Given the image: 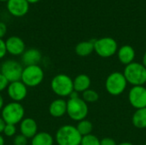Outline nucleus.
<instances>
[{"label":"nucleus","mask_w":146,"mask_h":145,"mask_svg":"<svg viewBox=\"0 0 146 145\" xmlns=\"http://www.w3.org/2000/svg\"><path fill=\"white\" fill-rule=\"evenodd\" d=\"M21 134L25 136L27 139L33 138L38 133L37 122L32 118H24L20 124Z\"/></svg>","instance_id":"4468645a"},{"label":"nucleus","mask_w":146,"mask_h":145,"mask_svg":"<svg viewBox=\"0 0 146 145\" xmlns=\"http://www.w3.org/2000/svg\"><path fill=\"white\" fill-rule=\"evenodd\" d=\"M67 114L73 121H80L85 120L88 115L87 103L79 97L69 98L67 102Z\"/></svg>","instance_id":"39448f33"},{"label":"nucleus","mask_w":146,"mask_h":145,"mask_svg":"<svg viewBox=\"0 0 146 145\" xmlns=\"http://www.w3.org/2000/svg\"><path fill=\"white\" fill-rule=\"evenodd\" d=\"M25 109L20 103L11 102L3 106L1 117L6 124L16 125L21 122L24 119Z\"/></svg>","instance_id":"7ed1b4c3"},{"label":"nucleus","mask_w":146,"mask_h":145,"mask_svg":"<svg viewBox=\"0 0 146 145\" xmlns=\"http://www.w3.org/2000/svg\"><path fill=\"white\" fill-rule=\"evenodd\" d=\"M50 87L56 95L59 97H68L74 91V82L68 75L59 73L52 79Z\"/></svg>","instance_id":"20e7f679"},{"label":"nucleus","mask_w":146,"mask_h":145,"mask_svg":"<svg viewBox=\"0 0 146 145\" xmlns=\"http://www.w3.org/2000/svg\"><path fill=\"white\" fill-rule=\"evenodd\" d=\"M3 103H4L3 98L2 95L0 94V110H1V111H2V109H3Z\"/></svg>","instance_id":"2f4dec72"},{"label":"nucleus","mask_w":146,"mask_h":145,"mask_svg":"<svg viewBox=\"0 0 146 145\" xmlns=\"http://www.w3.org/2000/svg\"><path fill=\"white\" fill-rule=\"evenodd\" d=\"M0 145H4V138L1 134H0Z\"/></svg>","instance_id":"72a5a7b5"},{"label":"nucleus","mask_w":146,"mask_h":145,"mask_svg":"<svg viewBox=\"0 0 146 145\" xmlns=\"http://www.w3.org/2000/svg\"><path fill=\"white\" fill-rule=\"evenodd\" d=\"M8 96L13 102L20 103L27 97V86L25 85L21 80L9 84L7 88Z\"/></svg>","instance_id":"9b49d317"},{"label":"nucleus","mask_w":146,"mask_h":145,"mask_svg":"<svg viewBox=\"0 0 146 145\" xmlns=\"http://www.w3.org/2000/svg\"><path fill=\"white\" fill-rule=\"evenodd\" d=\"M98 98H99L98 93L92 89H88L82 93V99L86 103H95L98 100Z\"/></svg>","instance_id":"5701e85b"},{"label":"nucleus","mask_w":146,"mask_h":145,"mask_svg":"<svg viewBox=\"0 0 146 145\" xmlns=\"http://www.w3.org/2000/svg\"><path fill=\"white\" fill-rule=\"evenodd\" d=\"M7 32V26L4 22L0 21V38H3Z\"/></svg>","instance_id":"c756f323"},{"label":"nucleus","mask_w":146,"mask_h":145,"mask_svg":"<svg viewBox=\"0 0 146 145\" xmlns=\"http://www.w3.org/2000/svg\"><path fill=\"white\" fill-rule=\"evenodd\" d=\"M44 77V73L40 66H26L23 68L21 81L27 87H36L42 83Z\"/></svg>","instance_id":"423d86ee"},{"label":"nucleus","mask_w":146,"mask_h":145,"mask_svg":"<svg viewBox=\"0 0 146 145\" xmlns=\"http://www.w3.org/2000/svg\"><path fill=\"white\" fill-rule=\"evenodd\" d=\"M123 74L127 83L133 86L144 85L146 83V68L141 63L133 62L127 65Z\"/></svg>","instance_id":"f03ea898"},{"label":"nucleus","mask_w":146,"mask_h":145,"mask_svg":"<svg viewBox=\"0 0 146 145\" xmlns=\"http://www.w3.org/2000/svg\"><path fill=\"white\" fill-rule=\"evenodd\" d=\"M49 112L51 116L60 118L67 113V102L64 99L58 98L51 102L49 107Z\"/></svg>","instance_id":"dca6fc26"},{"label":"nucleus","mask_w":146,"mask_h":145,"mask_svg":"<svg viewBox=\"0 0 146 145\" xmlns=\"http://www.w3.org/2000/svg\"><path fill=\"white\" fill-rule=\"evenodd\" d=\"M130 104L136 109L146 108V88L144 85L133 86L128 93Z\"/></svg>","instance_id":"9d476101"},{"label":"nucleus","mask_w":146,"mask_h":145,"mask_svg":"<svg viewBox=\"0 0 146 145\" xmlns=\"http://www.w3.org/2000/svg\"><path fill=\"white\" fill-rule=\"evenodd\" d=\"M9 82L8 81V79L0 73V92L3 91L6 88H8Z\"/></svg>","instance_id":"bb28decb"},{"label":"nucleus","mask_w":146,"mask_h":145,"mask_svg":"<svg viewBox=\"0 0 146 145\" xmlns=\"http://www.w3.org/2000/svg\"><path fill=\"white\" fill-rule=\"evenodd\" d=\"M42 59L41 52L35 48H30L24 51L21 55V61L26 66L38 65L39 62Z\"/></svg>","instance_id":"2eb2a0df"},{"label":"nucleus","mask_w":146,"mask_h":145,"mask_svg":"<svg viewBox=\"0 0 146 145\" xmlns=\"http://www.w3.org/2000/svg\"><path fill=\"white\" fill-rule=\"evenodd\" d=\"M5 125H6V123L4 122V121L3 120V118L0 117V134L3 133V129H4V127H5Z\"/></svg>","instance_id":"7c9ffc66"},{"label":"nucleus","mask_w":146,"mask_h":145,"mask_svg":"<svg viewBox=\"0 0 146 145\" xmlns=\"http://www.w3.org/2000/svg\"><path fill=\"white\" fill-rule=\"evenodd\" d=\"M100 145H117L115 141L110 138H104L100 140Z\"/></svg>","instance_id":"c85d7f7f"},{"label":"nucleus","mask_w":146,"mask_h":145,"mask_svg":"<svg viewBox=\"0 0 146 145\" xmlns=\"http://www.w3.org/2000/svg\"><path fill=\"white\" fill-rule=\"evenodd\" d=\"M142 64L146 68V52L144 54V56H143V63Z\"/></svg>","instance_id":"473e14b6"},{"label":"nucleus","mask_w":146,"mask_h":145,"mask_svg":"<svg viewBox=\"0 0 146 145\" xmlns=\"http://www.w3.org/2000/svg\"><path fill=\"white\" fill-rule=\"evenodd\" d=\"M7 50H6V44L5 41L3 40V38H0V59L3 58L6 56Z\"/></svg>","instance_id":"cd10ccee"},{"label":"nucleus","mask_w":146,"mask_h":145,"mask_svg":"<svg viewBox=\"0 0 146 145\" xmlns=\"http://www.w3.org/2000/svg\"><path fill=\"white\" fill-rule=\"evenodd\" d=\"M133 124L139 129L146 128V108L137 109L132 118Z\"/></svg>","instance_id":"412c9836"},{"label":"nucleus","mask_w":146,"mask_h":145,"mask_svg":"<svg viewBox=\"0 0 146 145\" xmlns=\"http://www.w3.org/2000/svg\"><path fill=\"white\" fill-rule=\"evenodd\" d=\"M117 145H133L132 143H129V142H123V143H121Z\"/></svg>","instance_id":"f704fd0d"},{"label":"nucleus","mask_w":146,"mask_h":145,"mask_svg":"<svg viewBox=\"0 0 146 145\" xmlns=\"http://www.w3.org/2000/svg\"><path fill=\"white\" fill-rule=\"evenodd\" d=\"M127 85V81L123 73L114 72L110 73L105 81V88L112 96H119L124 92Z\"/></svg>","instance_id":"0eeeda50"},{"label":"nucleus","mask_w":146,"mask_h":145,"mask_svg":"<svg viewBox=\"0 0 146 145\" xmlns=\"http://www.w3.org/2000/svg\"><path fill=\"white\" fill-rule=\"evenodd\" d=\"M29 3H38L39 0H27Z\"/></svg>","instance_id":"c9c22d12"},{"label":"nucleus","mask_w":146,"mask_h":145,"mask_svg":"<svg viewBox=\"0 0 146 145\" xmlns=\"http://www.w3.org/2000/svg\"><path fill=\"white\" fill-rule=\"evenodd\" d=\"M1 2H8L9 0H0Z\"/></svg>","instance_id":"e433bc0d"},{"label":"nucleus","mask_w":146,"mask_h":145,"mask_svg":"<svg viewBox=\"0 0 146 145\" xmlns=\"http://www.w3.org/2000/svg\"><path fill=\"white\" fill-rule=\"evenodd\" d=\"M117 50V43L112 38L105 37L99 39H95L94 41V50L101 57H110L116 53Z\"/></svg>","instance_id":"6e6552de"},{"label":"nucleus","mask_w":146,"mask_h":145,"mask_svg":"<svg viewBox=\"0 0 146 145\" xmlns=\"http://www.w3.org/2000/svg\"><path fill=\"white\" fill-rule=\"evenodd\" d=\"M7 52L13 56H20L26 50V45L24 41L17 36H12L7 38L5 41Z\"/></svg>","instance_id":"ddd939ff"},{"label":"nucleus","mask_w":146,"mask_h":145,"mask_svg":"<svg viewBox=\"0 0 146 145\" xmlns=\"http://www.w3.org/2000/svg\"><path fill=\"white\" fill-rule=\"evenodd\" d=\"M78 132H80V134L84 137L89 134H92V124L90 121L88 120H82L78 122L77 126H76Z\"/></svg>","instance_id":"4be33fe9"},{"label":"nucleus","mask_w":146,"mask_h":145,"mask_svg":"<svg viewBox=\"0 0 146 145\" xmlns=\"http://www.w3.org/2000/svg\"><path fill=\"white\" fill-rule=\"evenodd\" d=\"M144 145H146V144H144Z\"/></svg>","instance_id":"4c0bfd02"},{"label":"nucleus","mask_w":146,"mask_h":145,"mask_svg":"<svg viewBox=\"0 0 146 145\" xmlns=\"http://www.w3.org/2000/svg\"><path fill=\"white\" fill-rule=\"evenodd\" d=\"M53 137L45 132H38L31 141V145H53Z\"/></svg>","instance_id":"aec40b11"},{"label":"nucleus","mask_w":146,"mask_h":145,"mask_svg":"<svg viewBox=\"0 0 146 145\" xmlns=\"http://www.w3.org/2000/svg\"><path fill=\"white\" fill-rule=\"evenodd\" d=\"M82 136L76 126L65 125L61 126L56 133V141L58 145H80Z\"/></svg>","instance_id":"f257e3e1"},{"label":"nucleus","mask_w":146,"mask_h":145,"mask_svg":"<svg viewBox=\"0 0 146 145\" xmlns=\"http://www.w3.org/2000/svg\"><path fill=\"white\" fill-rule=\"evenodd\" d=\"M8 11L14 16L25 15L29 9V3L27 0H9L7 2Z\"/></svg>","instance_id":"f8f14e48"},{"label":"nucleus","mask_w":146,"mask_h":145,"mask_svg":"<svg viewBox=\"0 0 146 145\" xmlns=\"http://www.w3.org/2000/svg\"><path fill=\"white\" fill-rule=\"evenodd\" d=\"M80 145H100V140L95 135L89 134L82 137Z\"/></svg>","instance_id":"b1692460"},{"label":"nucleus","mask_w":146,"mask_h":145,"mask_svg":"<svg viewBox=\"0 0 146 145\" xmlns=\"http://www.w3.org/2000/svg\"><path fill=\"white\" fill-rule=\"evenodd\" d=\"M118 59L119 61L124 64V65H128L132 62H133V60L135 58V50L131 45H123L121 46L118 52Z\"/></svg>","instance_id":"f3484780"},{"label":"nucleus","mask_w":146,"mask_h":145,"mask_svg":"<svg viewBox=\"0 0 146 145\" xmlns=\"http://www.w3.org/2000/svg\"><path fill=\"white\" fill-rule=\"evenodd\" d=\"M74 82V91L76 92H84L85 91L90 89L91 79L86 74H79L73 80Z\"/></svg>","instance_id":"a211bd4d"},{"label":"nucleus","mask_w":146,"mask_h":145,"mask_svg":"<svg viewBox=\"0 0 146 145\" xmlns=\"http://www.w3.org/2000/svg\"><path fill=\"white\" fill-rule=\"evenodd\" d=\"M13 144L14 145H27V138L25 136H23L22 134L16 135L14 138Z\"/></svg>","instance_id":"a878e982"},{"label":"nucleus","mask_w":146,"mask_h":145,"mask_svg":"<svg viewBox=\"0 0 146 145\" xmlns=\"http://www.w3.org/2000/svg\"><path fill=\"white\" fill-rule=\"evenodd\" d=\"M23 68L20 62L15 60H7L1 65V73L8 79L9 83L21 80Z\"/></svg>","instance_id":"1a4fd4ad"},{"label":"nucleus","mask_w":146,"mask_h":145,"mask_svg":"<svg viewBox=\"0 0 146 145\" xmlns=\"http://www.w3.org/2000/svg\"><path fill=\"white\" fill-rule=\"evenodd\" d=\"M94 41L95 40H90L79 43L75 46V53L81 57L88 56L94 50Z\"/></svg>","instance_id":"6ab92c4d"},{"label":"nucleus","mask_w":146,"mask_h":145,"mask_svg":"<svg viewBox=\"0 0 146 145\" xmlns=\"http://www.w3.org/2000/svg\"><path fill=\"white\" fill-rule=\"evenodd\" d=\"M3 133L6 137H9V138L14 137L15 135V133H16V127H15V125H10V124H6L4 129H3Z\"/></svg>","instance_id":"393cba45"}]
</instances>
